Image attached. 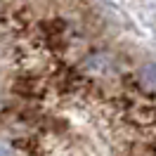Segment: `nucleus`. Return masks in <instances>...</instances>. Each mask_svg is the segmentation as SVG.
Listing matches in <instances>:
<instances>
[{
    "mask_svg": "<svg viewBox=\"0 0 156 156\" xmlns=\"http://www.w3.org/2000/svg\"><path fill=\"white\" fill-rule=\"evenodd\" d=\"M140 83L147 90L156 92V62H149V64H144L140 69Z\"/></svg>",
    "mask_w": 156,
    "mask_h": 156,
    "instance_id": "2",
    "label": "nucleus"
},
{
    "mask_svg": "<svg viewBox=\"0 0 156 156\" xmlns=\"http://www.w3.org/2000/svg\"><path fill=\"white\" fill-rule=\"evenodd\" d=\"M0 156H12V151H10V147H7V142H2V140H0Z\"/></svg>",
    "mask_w": 156,
    "mask_h": 156,
    "instance_id": "3",
    "label": "nucleus"
},
{
    "mask_svg": "<svg viewBox=\"0 0 156 156\" xmlns=\"http://www.w3.org/2000/svg\"><path fill=\"white\" fill-rule=\"evenodd\" d=\"M83 69L90 71V73H107L109 69H111V59L107 55H102V52H95V55H90L83 62Z\"/></svg>",
    "mask_w": 156,
    "mask_h": 156,
    "instance_id": "1",
    "label": "nucleus"
}]
</instances>
